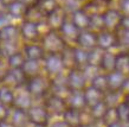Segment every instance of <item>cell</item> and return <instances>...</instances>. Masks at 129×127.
Returning a JSON list of instances; mask_svg holds the SVG:
<instances>
[{
	"mask_svg": "<svg viewBox=\"0 0 129 127\" xmlns=\"http://www.w3.org/2000/svg\"><path fill=\"white\" fill-rule=\"evenodd\" d=\"M117 35V51H129V30L118 29Z\"/></svg>",
	"mask_w": 129,
	"mask_h": 127,
	"instance_id": "83f0119b",
	"label": "cell"
},
{
	"mask_svg": "<svg viewBox=\"0 0 129 127\" xmlns=\"http://www.w3.org/2000/svg\"><path fill=\"white\" fill-rule=\"evenodd\" d=\"M26 87L33 97H45L51 91V79L43 72L38 76L28 79Z\"/></svg>",
	"mask_w": 129,
	"mask_h": 127,
	"instance_id": "6da1fadb",
	"label": "cell"
},
{
	"mask_svg": "<svg viewBox=\"0 0 129 127\" xmlns=\"http://www.w3.org/2000/svg\"><path fill=\"white\" fill-rule=\"evenodd\" d=\"M120 29H124V30H129V16H123L121 21V28Z\"/></svg>",
	"mask_w": 129,
	"mask_h": 127,
	"instance_id": "60d3db41",
	"label": "cell"
},
{
	"mask_svg": "<svg viewBox=\"0 0 129 127\" xmlns=\"http://www.w3.org/2000/svg\"><path fill=\"white\" fill-rule=\"evenodd\" d=\"M69 18V14L65 12V10L62 7V5H59L55 11H52L50 14L46 16V23L49 28L53 31H59L60 28L63 26L64 21Z\"/></svg>",
	"mask_w": 129,
	"mask_h": 127,
	"instance_id": "ba28073f",
	"label": "cell"
},
{
	"mask_svg": "<svg viewBox=\"0 0 129 127\" xmlns=\"http://www.w3.org/2000/svg\"><path fill=\"white\" fill-rule=\"evenodd\" d=\"M75 45L84 49L86 51L97 48V33L90 31V30H83L79 32V36Z\"/></svg>",
	"mask_w": 129,
	"mask_h": 127,
	"instance_id": "30bf717a",
	"label": "cell"
},
{
	"mask_svg": "<svg viewBox=\"0 0 129 127\" xmlns=\"http://www.w3.org/2000/svg\"><path fill=\"white\" fill-rule=\"evenodd\" d=\"M39 42L46 54H60L68 45L60 36L59 31H53V30L44 35Z\"/></svg>",
	"mask_w": 129,
	"mask_h": 127,
	"instance_id": "7a4b0ae2",
	"label": "cell"
},
{
	"mask_svg": "<svg viewBox=\"0 0 129 127\" xmlns=\"http://www.w3.org/2000/svg\"><path fill=\"white\" fill-rule=\"evenodd\" d=\"M74 56L76 68L83 69L84 67L88 65V63H89V51L74 45Z\"/></svg>",
	"mask_w": 129,
	"mask_h": 127,
	"instance_id": "cb8c5ba5",
	"label": "cell"
},
{
	"mask_svg": "<svg viewBox=\"0 0 129 127\" xmlns=\"http://www.w3.org/2000/svg\"><path fill=\"white\" fill-rule=\"evenodd\" d=\"M6 60V64L10 69H21L26 61V57L23 54V50H19V51L14 52L13 55L8 56Z\"/></svg>",
	"mask_w": 129,
	"mask_h": 127,
	"instance_id": "d4e9b609",
	"label": "cell"
},
{
	"mask_svg": "<svg viewBox=\"0 0 129 127\" xmlns=\"http://www.w3.org/2000/svg\"><path fill=\"white\" fill-rule=\"evenodd\" d=\"M43 67H44V72L50 79L56 75H59L62 72L67 71L60 54H46L43 60Z\"/></svg>",
	"mask_w": 129,
	"mask_h": 127,
	"instance_id": "3957f363",
	"label": "cell"
},
{
	"mask_svg": "<svg viewBox=\"0 0 129 127\" xmlns=\"http://www.w3.org/2000/svg\"><path fill=\"white\" fill-rule=\"evenodd\" d=\"M23 72L25 74L26 79H32L35 76H38L44 72L43 61H33V60H26L21 68Z\"/></svg>",
	"mask_w": 129,
	"mask_h": 127,
	"instance_id": "5bb4252c",
	"label": "cell"
},
{
	"mask_svg": "<svg viewBox=\"0 0 129 127\" xmlns=\"http://www.w3.org/2000/svg\"><path fill=\"white\" fill-rule=\"evenodd\" d=\"M4 60H5V56H4V54H3L1 48H0V62H1V61H4Z\"/></svg>",
	"mask_w": 129,
	"mask_h": 127,
	"instance_id": "7dc6e473",
	"label": "cell"
},
{
	"mask_svg": "<svg viewBox=\"0 0 129 127\" xmlns=\"http://www.w3.org/2000/svg\"><path fill=\"white\" fill-rule=\"evenodd\" d=\"M20 29V38L23 44L26 43H35L40 40V33L38 30V24L23 20L19 25Z\"/></svg>",
	"mask_w": 129,
	"mask_h": 127,
	"instance_id": "8992f818",
	"label": "cell"
},
{
	"mask_svg": "<svg viewBox=\"0 0 129 127\" xmlns=\"http://www.w3.org/2000/svg\"><path fill=\"white\" fill-rule=\"evenodd\" d=\"M88 30L95 32V33H98V32L104 30L102 14H92V16H90V23H89V29Z\"/></svg>",
	"mask_w": 129,
	"mask_h": 127,
	"instance_id": "4dcf8cb0",
	"label": "cell"
},
{
	"mask_svg": "<svg viewBox=\"0 0 129 127\" xmlns=\"http://www.w3.org/2000/svg\"><path fill=\"white\" fill-rule=\"evenodd\" d=\"M60 56H62L63 63H64V67L67 69V71L76 68V65H75V56H74V45H67L65 49L60 52Z\"/></svg>",
	"mask_w": 129,
	"mask_h": 127,
	"instance_id": "484cf974",
	"label": "cell"
},
{
	"mask_svg": "<svg viewBox=\"0 0 129 127\" xmlns=\"http://www.w3.org/2000/svg\"><path fill=\"white\" fill-rule=\"evenodd\" d=\"M0 42H21L19 26L13 23L4 26L0 30Z\"/></svg>",
	"mask_w": 129,
	"mask_h": 127,
	"instance_id": "4fadbf2b",
	"label": "cell"
},
{
	"mask_svg": "<svg viewBox=\"0 0 129 127\" xmlns=\"http://www.w3.org/2000/svg\"><path fill=\"white\" fill-rule=\"evenodd\" d=\"M79 32H81V30L71 21L70 18H68L64 21L63 26L59 30L60 36L63 37V39L65 40V43L68 45H75L76 44V40L79 36Z\"/></svg>",
	"mask_w": 129,
	"mask_h": 127,
	"instance_id": "9c48e42d",
	"label": "cell"
},
{
	"mask_svg": "<svg viewBox=\"0 0 129 127\" xmlns=\"http://www.w3.org/2000/svg\"><path fill=\"white\" fill-rule=\"evenodd\" d=\"M83 91H84L86 107H89V108L92 107L96 103H98L100 101H102V100H103V96H104L103 93H101L100 90H97L96 88H94L92 86H90V84Z\"/></svg>",
	"mask_w": 129,
	"mask_h": 127,
	"instance_id": "ffe728a7",
	"label": "cell"
},
{
	"mask_svg": "<svg viewBox=\"0 0 129 127\" xmlns=\"http://www.w3.org/2000/svg\"><path fill=\"white\" fill-rule=\"evenodd\" d=\"M36 5L40 8V11L45 16H47L52 11H55L60 4H59L58 0H37V4Z\"/></svg>",
	"mask_w": 129,
	"mask_h": 127,
	"instance_id": "f1b7e54d",
	"label": "cell"
},
{
	"mask_svg": "<svg viewBox=\"0 0 129 127\" xmlns=\"http://www.w3.org/2000/svg\"><path fill=\"white\" fill-rule=\"evenodd\" d=\"M26 10H27V6L23 4L20 0H17V1L8 5L6 8V13L11 19H24Z\"/></svg>",
	"mask_w": 129,
	"mask_h": 127,
	"instance_id": "d6986e66",
	"label": "cell"
},
{
	"mask_svg": "<svg viewBox=\"0 0 129 127\" xmlns=\"http://www.w3.org/2000/svg\"><path fill=\"white\" fill-rule=\"evenodd\" d=\"M101 3H97L95 0H90V1H86L85 4H83V10L85 11L89 16H92V14H102L103 11H101Z\"/></svg>",
	"mask_w": 129,
	"mask_h": 127,
	"instance_id": "836d02e7",
	"label": "cell"
},
{
	"mask_svg": "<svg viewBox=\"0 0 129 127\" xmlns=\"http://www.w3.org/2000/svg\"><path fill=\"white\" fill-rule=\"evenodd\" d=\"M67 105L68 108H74L82 111L83 108L86 107L85 97H84V91H70L69 96L67 97Z\"/></svg>",
	"mask_w": 129,
	"mask_h": 127,
	"instance_id": "e0dca14e",
	"label": "cell"
},
{
	"mask_svg": "<svg viewBox=\"0 0 129 127\" xmlns=\"http://www.w3.org/2000/svg\"><path fill=\"white\" fill-rule=\"evenodd\" d=\"M116 111H117V115H118V120L120 121H129V107L125 105L124 102H121L116 107Z\"/></svg>",
	"mask_w": 129,
	"mask_h": 127,
	"instance_id": "74e56055",
	"label": "cell"
},
{
	"mask_svg": "<svg viewBox=\"0 0 129 127\" xmlns=\"http://www.w3.org/2000/svg\"><path fill=\"white\" fill-rule=\"evenodd\" d=\"M102 18H103L104 30L116 32L121 28V21L122 18H123V14L118 8L107 7L102 13Z\"/></svg>",
	"mask_w": 129,
	"mask_h": 127,
	"instance_id": "277c9868",
	"label": "cell"
},
{
	"mask_svg": "<svg viewBox=\"0 0 129 127\" xmlns=\"http://www.w3.org/2000/svg\"><path fill=\"white\" fill-rule=\"evenodd\" d=\"M116 56L117 51H104L103 57H102L100 69L104 74H109L111 71H115L116 68Z\"/></svg>",
	"mask_w": 129,
	"mask_h": 127,
	"instance_id": "2e32d148",
	"label": "cell"
},
{
	"mask_svg": "<svg viewBox=\"0 0 129 127\" xmlns=\"http://www.w3.org/2000/svg\"><path fill=\"white\" fill-rule=\"evenodd\" d=\"M108 106H107V103L102 100L100 101L98 103L94 105L92 107H90V114L95 116V118H104V115H106L107 111H108Z\"/></svg>",
	"mask_w": 129,
	"mask_h": 127,
	"instance_id": "d6a6232c",
	"label": "cell"
},
{
	"mask_svg": "<svg viewBox=\"0 0 129 127\" xmlns=\"http://www.w3.org/2000/svg\"><path fill=\"white\" fill-rule=\"evenodd\" d=\"M90 86H92V87L96 88V89L100 90L101 93L106 94L107 91L109 90V86H108V75L101 71L91 82H90Z\"/></svg>",
	"mask_w": 129,
	"mask_h": 127,
	"instance_id": "4316f807",
	"label": "cell"
},
{
	"mask_svg": "<svg viewBox=\"0 0 129 127\" xmlns=\"http://www.w3.org/2000/svg\"><path fill=\"white\" fill-rule=\"evenodd\" d=\"M123 102L129 107V91L128 93H124V96H123Z\"/></svg>",
	"mask_w": 129,
	"mask_h": 127,
	"instance_id": "ee69618b",
	"label": "cell"
},
{
	"mask_svg": "<svg viewBox=\"0 0 129 127\" xmlns=\"http://www.w3.org/2000/svg\"><path fill=\"white\" fill-rule=\"evenodd\" d=\"M95 1H97V3H101V4L106 5V4H109L111 0H95Z\"/></svg>",
	"mask_w": 129,
	"mask_h": 127,
	"instance_id": "f6af8a7d",
	"label": "cell"
},
{
	"mask_svg": "<svg viewBox=\"0 0 129 127\" xmlns=\"http://www.w3.org/2000/svg\"><path fill=\"white\" fill-rule=\"evenodd\" d=\"M123 96H124V93H123V91L109 90L104 94V96H103V101L107 103L108 107L116 108L120 103L123 102Z\"/></svg>",
	"mask_w": 129,
	"mask_h": 127,
	"instance_id": "603a6c76",
	"label": "cell"
},
{
	"mask_svg": "<svg viewBox=\"0 0 129 127\" xmlns=\"http://www.w3.org/2000/svg\"><path fill=\"white\" fill-rule=\"evenodd\" d=\"M6 8H7V6L5 5V3L3 1V0H0V14L6 13Z\"/></svg>",
	"mask_w": 129,
	"mask_h": 127,
	"instance_id": "7bdbcfd3",
	"label": "cell"
},
{
	"mask_svg": "<svg viewBox=\"0 0 129 127\" xmlns=\"http://www.w3.org/2000/svg\"><path fill=\"white\" fill-rule=\"evenodd\" d=\"M23 54L25 55L26 60L33 61H43L46 52L42 46L40 42H35V43H26L23 44Z\"/></svg>",
	"mask_w": 129,
	"mask_h": 127,
	"instance_id": "8fae6325",
	"label": "cell"
},
{
	"mask_svg": "<svg viewBox=\"0 0 129 127\" xmlns=\"http://www.w3.org/2000/svg\"><path fill=\"white\" fill-rule=\"evenodd\" d=\"M108 75V86H109V90L113 91H123V87L125 84V81L128 79V76L123 75L118 71H111ZM108 90V91H109Z\"/></svg>",
	"mask_w": 129,
	"mask_h": 127,
	"instance_id": "9a60e30c",
	"label": "cell"
},
{
	"mask_svg": "<svg viewBox=\"0 0 129 127\" xmlns=\"http://www.w3.org/2000/svg\"><path fill=\"white\" fill-rule=\"evenodd\" d=\"M3 1L5 3V5H6V6H8L10 4H12V3H14V1H17V0H3Z\"/></svg>",
	"mask_w": 129,
	"mask_h": 127,
	"instance_id": "bcb514c9",
	"label": "cell"
},
{
	"mask_svg": "<svg viewBox=\"0 0 129 127\" xmlns=\"http://www.w3.org/2000/svg\"><path fill=\"white\" fill-rule=\"evenodd\" d=\"M118 10L123 16H129V0H118Z\"/></svg>",
	"mask_w": 129,
	"mask_h": 127,
	"instance_id": "f35d334b",
	"label": "cell"
},
{
	"mask_svg": "<svg viewBox=\"0 0 129 127\" xmlns=\"http://www.w3.org/2000/svg\"><path fill=\"white\" fill-rule=\"evenodd\" d=\"M23 4H25L26 6H32V5H36L37 4V0H20Z\"/></svg>",
	"mask_w": 129,
	"mask_h": 127,
	"instance_id": "b9f144b4",
	"label": "cell"
},
{
	"mask_svg": "<svg viewBox=\"0 0 129 127\" xmlns=\"http://www.w3.org/2000/svg\"><path fill=\"white\" fill-rule=\"evenodd\" d=\"M13 100H14L13 89L4 84H0V102L3 105H13Z\"/></svg>",
	"mask_w": 129,
	"mask_h": 127,
	"instance_id": "f546056e",
	"label": "cell"
},
{
	"mask_svg": "<svg viewBox=\"0 0 129 127\" xmlns=\"http://www.w3.org/2000/svg\"><path fill=\"white\" fill-rule=\"evenodd\" d=\"M10 23H11V18L8 17L7 13L0 14V30L4 28V26H6L7 24H10Z\"/></svg>",
	"mask_w": 129,
	"mask_h": 127,
	"instance_id": "ab89813d",
	"label": "cell"
},
{
	"mask_svg": "<svg viewBox=\"0 0 129 127\" xmlns=\"http://www.w3.org/2000/svg\"><path fill=\"white\" fill-rule=\"evenodd\" d=\"M68 87L72 91H82L84 90L88 86L89 82L86 77L84 76L82 69L79 68H74L71 70H68Z\"/></svg>",
	"mask_w": 129,
	"mask_h": 127,
	"instance_id": "5b68a950",
	"label": "cell"
},
{
	"mask_svg": "<svg viewBox=\"0 0 129 127\" xmlns=\"http://www.w3.org/2000/svg\"><path fill=\"white\" fill-rule=\"evenodd\" d=\"M45 107L47 112H56V113H63L68 109L67 100L62 99L59 96H56L53 94H47L45 96Z\"/></svg>",
	"mask_w": 129,
	"mask_h": 127,
	"instance_id": "7c38bea8",
	"label": "cell"
},
{
	"mask_svg": "<svg viewBox=\"0 0 129 127\" xmlns=\"http://www.w3.org/2000/svg\"><path fill=\"white\" fill-rule=\"evenodd\" d=\"M128 52H129V51H128Z\"/></svg>",
	"mask_w": 129,
	"mask_h": 127,
	"instance_id": "681fc988",
	"label": "cell"
},
{
	"mask_svg": "<svg viewBox=\"0 0 129 127\" xmlns=\"http://www.w3.org/2000/svg\"><path fill=\"white\" fill-rule=\"evenodd\" d=\"M82 70H83V72H84V76L86 77L89 84H90V82H91V81H92L100 72H101L100 67H95V65H90V64H88L86 67H84Z\"/></svg>",
	"mask_w": 129,
	"mask_h": 127,
	"instance_id": "8d00e7d4",
	"label": "cell"
},
{
	"mask_svg": "<svg viewBox=\"0 0 129 127\" xmlns=\"http://www.w3.org/2000/svg\"><path fill=\"white\" fill-rule=\"evenodd\" d=\"M97 48L103 51H117L116 32L103 30L97 33Z\"/></svg>",
	"mask_w": 129,
	"mask_h": 127,
	"instance_id": "52a82bcc",
	"label": "cell"
},
{
	"mask_svg": "<svg viewBox=\"0 0 129 127\" xmlns=\"http://www.w3.org/2000/svg\"><path fill=\"white\" fill-rule=\"evenodd\" d=\"M62 7L65 10V12L70 16L74 12H76L77 10H81L83 7V5L81 4V0H64Z\"/></svg>",
	"mask_w": 129,
	"mask_h": 127,
	"instance_id": "d590c367",
	"label": "cell"
},
{
	"mask_svg": "<svg viewBox=\"0 0 129 127\" xmlns=\"http://www.w3.org/2000/svg\"><path fill=\"white\" fill-rule=\"evenodd\" d=\"M45 19H46V16L40 11V8L37 5H32V6H28L27 7L23 20H27V21H32V23H36V24H39V23H42Z\"/></svg>",
	"mask_w": 129,
	"mask_h": 127,
	"instance_id": "44dd1931",
	"label": "cell"
},
{
	"mask_svg": "<svg viewBox=\"0 0 129 127\" xmlns=\"http://www.w3.org/2000/svg\"><path fill=\"white\" fill-rule=\"evenodd\" d=\"M47 109L46 107H42V106H32L30 108V114H31L32 119L37 121V122H40L43 119H45L47 116Z\"/></svg>",
	"mask_w": 129,
	"mask_h": 127,
	"instance_id": "1f68e13d",
	"label": "cell"
},
{
	"mask_svg": "<svg viewBox=\"0 0 129 127\" xmlns=\"http://www.w3.org/2000/svg\"><path fill=\"white\" fill-rule=\"evenodd\" d=\"M69 18H70L71 21H72V23H74L81 31H83V30H88V29H89L90 16L84 11V10H83V8L77 10L76 12H74L72 14H70Z\"/></svg>",
	"mask_w": 129,
	"mask_h": 127,
	"instance_id": "ac0fdd59",
	"label": "cell"
},
{
	"mask_svg": "<svg viewBox=\"0 0 129 127\" xmlns=\"http://www.w3.org/2000/svg\"><path fill=\"white\" fill-rule=\"evenodd\" d=\"M81 1H82V0H81Z\"/></svg>",
	"mask_w": 129,
	"mask_h": 127,
	"instance_id": "c3c4849f",
	"label": "cell"
},
{
	"mask_svg": "<svg viewBox=\"0 0 129 127\" xmlns=\"http://www.w3.org/2000/svg\"><path fill=\"white\" fill-rule=\"evenodd\" d=\"M115 70L125 76H129V52L128 51H117Z\"/></svg>",
	"mask_w": 129,
	"mask_h": 127,
	"instance_id": "7402d4cb",
	"label": "cell"
},
{
	"mask_svg": "<svg viewBox=\"0 0 129 127\" xmlns=\"http://www.w3.org/2000/svg\"><path fill=\"white\" fill-rule=\"evenodd\" d=\"M103 50H101L100 48H95L92 50L89 51V63L90 65H95V67H100L103 57Z\"/></svg>",
	"mask_w": 129,
	"mask_h": 127,
	"instance_id": "e575fe53",
	"label": "cell"
}]
</instances>
